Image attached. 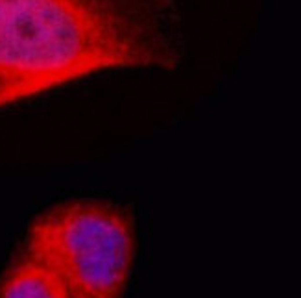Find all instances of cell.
Listing matches in <instances>:
<instances>
[{
  "label": "cell",
  "mask_w": 301,
  "mask_h": 298,
  "mask_svg": "<svg viewBox=\"0 0 301 298\" xmlns=\"http://www.w3.org/2000/svg\"><path fill=\"white\" fill-rule=\"evenodd\" d=\"M172 0H0V109L118 69L179 65Z\"/></svg>",
  "instance_id": "obj_1"
},
{
  "label": "cell",
  "mask_w": 301,
  "mask_h": 298,
  "mask_svg": "<svg viewBox=\"0 0 301 298\" xmlns=\"http://www.w3.org/2000/svg\"><path fill=\"white\" fill-rule=\"evenodd\" d=\"M24 250L56 272L70 298H122L137 254L135 220L113 202H63L32 222Z\"/></svg>",
  "instance_id": "obj_2"
},
{
  "label": "cell",
  "mask_w": 301,
  "mask_h": 298,
  "mask_svg": "<svg viewBox=\"0 0 301 298\" xmlns=\"http://www.w3.org/2000/svg\"><path fill=\"white\" fill-rule=\"evenodd\" d=\"M0 298H70L61 280L22 248L0 276Z\"/></svg>",
  "instance_id": "obj_3"
}]
</instances>
